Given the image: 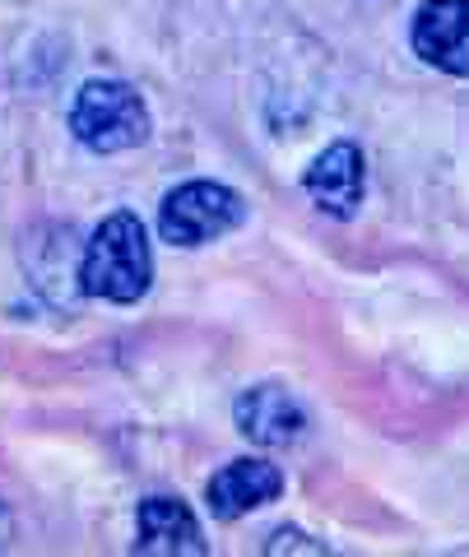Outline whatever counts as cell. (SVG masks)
Returning <instances> with one entry per match:
<instances>
[{"label": "cell", "instance_id": "obj_1", "mask_svg": "<svg viewBox=\"0 0 469 557\" xmlns=\"http://www.w3.org/2000/svg\"><path fill=\"white\" fill-rule=\"evenodd\" d=\"M153 284L149 233L131 209H116L94 228L89 247L79 256V293L108 302H140Z\"/></svg>", "mask_w": 469, "mask_h": 557}, {"label": "cell", "instance_id": "obj_2", "mask_svg": "<svg viewBox=\"0 0 469 557\" xmlns=\"http://www.w3.org/2000/svg\"><path fill=\"white\" fill-rule=\"evenodd\" d=\"M71 131L84 149L121 153L149 139V112L140 94L121 79H89L71 102Z\"/></svg>", "mask_w": 469, "mask_h": 557}, {"label": "cell", "instance_id": "obj_3", "mask_svg": "<svg viewBox=\"0 0 469 557\" xmlns=\"http://www.w3.org/2000/svg\"><path fill=\"white\" fill-rule=\"evenodd\" d=\"M242 219H247V205L223 182H182L159 205V233L172 247H205L233 233Z\"/></svg>", "mask_w": 469, "mask_h": 557}, {"label": "cell", "instance_id": "obj_4", "mask_svg": "<svg viewBox=\"0 0 469 557\" xmlns=\"http://www.w3.org/2000/svg\"><path fill=\"white\" fill-rule=\"evenodd\" d=\"M409 42L423 65L469 79V0H423L414 10Z\"/></svg>", "mask_w": 469, "mask_h": 557}, {"label": "cell", "instance_id": "obj_5", "mask_svg": "<svg viewBox=\"0 0 469 557\" xmlns=\"http://www.w3.org/2000/svg\"><path fill=\"white\" fill-rule=\"evenodd\" d=\"M362 186H368V163H362V149L354 139H335L303 177L311 205L325 209L330 219H354L362 205Z\"/></svg>", "mask_w": 469, "mask_h": 557}, {"label": "cell", "instance_id": "obj_6", "mask_svg": "<svg viewBox=\"0 0 469 557\" xmlns=\"http://www.w3.org/2000/svg\"><path fill=\"white\" fill-rule=\"evenodd\" d=\"M284 493V474L270 460H229L219 474L205 483V502H210L214 520H242L256 507H270Z\"/></svg>", "mask_w": 469, "mask_h": 557}, {"label": "cell", "instance_id": "obj_7", "mask_svg": "<svg viewBox=\"0 0 469 557\" xmlns=\"http://www.w3.org/2000/svg\"><path fill=\"white\" fill-rule=\"evenodd\" d=\"M237 432L256 446H288L307 432V409L280 386H251L233 405Z\"/></svg>", "mask_w": 469, "mask_h": 557}, {"label": "cell", "instance_id": "obj_8", "mask_svg": "<svg viewBox=\"0 0 469 557\" xmlns=\"http://www.w3.org/2000/svg\"><path fill=\"white\" fill-rule=\"evenodd\" d=\"M135 553H163V557H200L210 553L186 502L177 497H149L135 511Z\"/></svg>", "mask_w": 469, "mask_h": 557}, {"label": "cell", "instance_id": "obj_9", "mask_svg": "<svg viewBox=\"0 0 469 557\" xmlns=\"http://www.w3.org/2000/svg\"><path fill=\"white\" fill-rule=\"evenodd\" d=\"M266 553L280 557V553H330V548H325V544H311L303 530H274L270 544H266Z\"/></svg>", "mask_w": 469, "mask_h": 557}]
</instances>
